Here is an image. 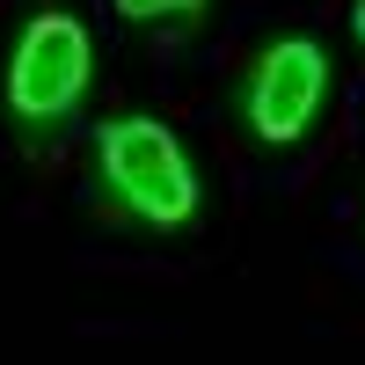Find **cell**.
<instances>
[{
  "label": "cell",
  "mask_w": 365,
  "mask_h": 365,
  "mask_svg": "<svg viewBox=\"0 0 365 365\" xmlns=\"http://www.w3.org/2000/svg\"><path fill=\"white\" fill-rule=\"evenodd\" d=\"M329 96V51L314 37H278L263 44V58L249 66V88H241V117L263 146H292L307 139V125L322 117Z\"/></svg>",
  "instance_id": "obj_3"
},
{
  "label": "cell",
  "mask_w": 365,
  "mask_h": 365,
  "mask_svg": "<svg viewBox=\"0 0 365 365\" xmlns=\"http://www.w3.org/2000/svg\"><path fill=\"white\" fill-rule=\"evenodd\" d=\"M96 168L103 190L132 212L139 227L175 234L197 220V168L182 154V139L161 125V117H103L96 125Z\"/></svg>",
  "instance_id": "obj_1"
},
{
  "label": "cell",
  "mask_w": 365,
  "mask_h": 365,
  "mask_svg": "<svg viewBox=\"0 0 365 365\" xmlns=\"http://www.w3.org/2000/svg\"><path fill=\"white\" fill-rule=\"evenodd\" d=\"M351 37L365 44V0H351Z\"/></svg>",
  "instance_id": "obj_5"
},
{
  "label": "cell",
  "mask_w": 365,
  "mask_h": 365,
  "mask_svg": "<svg viewBox=\"0 0 365 365\" xmlns=\"http://www.w3.org/2000/svg\"><path fill=\"white\" fill-rule=\"evenodd\" d=\"M125 22H168V15H197L205 0H110Z\"/></svg>",
  "instance_id": "obj_4"
},
{
  "label": "cell",
  "mask_w": 365,
  "mask_h": 365,
  "mask_svg": "<svg viewBox=\"0 0 365 365\" xmlns=\"http://www.w3.org/2000/svg\"><path fill=\"white\" fill-rule=\"evenodd\" d=\"M88 81H96V37H88V22L73 8H37L15 29L0 96H8V117L22 132L73 117L81 96H88Z\"/></svg>",
  "instance_id": "obj_2"
}]
</instances>
